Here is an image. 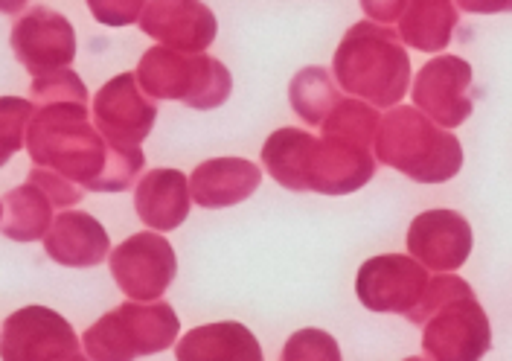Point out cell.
<instances>
[{"label": "cell", "mask_w": 512, "mask_h": 361, "mask_svg": "<svg viewBox=\"0 0 512 361\" xmlns=\"http://www.w3.org/2000/svg\"><path fill=\"white\" fill-rule=\"evenodd\" d=\"M24 146L32 166H47L94 193H126L146 166L140 146H114L91 126V99L35 105Z\"/></svg>", "instance_id": "obj_1"}, {"label": "cell", "mask_w": 512, "mask_h": 361, "mask_svg": "<svg viewBox=\"0 0 512 361\" xmlns=\"http://www.w3.org/2000/svg\"><path fill=\"white\" fill-rule=\"evenodd\" d=\"M332 73L350 97L393 108L408 94L411 59L399 33L376 21H358L338 44Z\"/></svg>", "instance_id": "obj_2"}, {"label": "cell", "mask_w": 512, "mask_h": 361, "mask_svg": "<svg viewBox=\"0 0 512 361\" xmlns=\"http://www.w3.org/2000/svg\"><path fill=\"white\" fill-rule=\"evenodd\" d=\"M376 161L419 184L451 181L463 166V146L451 132L411 105H393L376 132Z\"/></svg>", "instance_id": "obj_3"}, {"label": "cell", "mask_w": 512, "mask_h": 361, "mask_svg": "<svg viewBox=\"0 0 512 361\" xmlns=\"http://www.w3.org/2000/svg\"><path fill=\"white\" fill-rule=\"evenodd\" d=\"M181 332V321L166 300H131L105 312L85 329L82 344L94 361H131L169 350Z\"/></svg>", "instance_id": "obj_4"}, {"label": "cell", "mask_w": 512, "mask_h": 361, "mask_svg": "<svg viewBox=\"0 0 512 361\" xmlns=\"http://www.w3.org/2000/svg\"><path fill=\"white\" fill-rule=\"evenodd\" d=\"M137 82L152 99L184 102L195 111H213L233 91L230 70L204 53H181L172 47H152L137 65Z\"/></svg>", "instance_id": "obj_5"}, {"label": "cell", "mask_w": 512, "mask_h": 361, "mask_svg": "<svg viewBox=\"0 0 512 361\" xmlns=\"http://www.w3.org/2000/svg\"><path fill=\"white\" fill-rule=\"evenodd\" d=\"M117 289L131 300H160L178 274V257L158 230L134 233L108 257Z\"/></svg>", "instance_id": "obj_6"}, {"label": "cell", "mask_w": 512, "mask_h": 361, "mask_svg": "<svg viewBox=\"0 0 512 361\" xmlns=\"http://www.w3.org/2000/svg\"><path fill=\"white\" fill-rule=\"evenodd\" d=\"M422 327V350L437 361H478L492 347V327L475 295L443 303Z\"/></svg>", "instance_id": "obj_7"}, {"label": "cell", "mask_w": 512, "mask_h": 361, "mask_svg": "<svg viewBox=\"0 0 512 361\" xmlns=\"http://www.w3.org/2000/svg\"><path fill=\"white\" fill-rule=\"evenodd\" d=\"M82 338L59 312L24 306L3 321V361H79Z\"/></svg>", "instance_id": "obj_8"}, {"label": "cell", "mask_w": 512, "mask_h": 361, "mask_svg": "<svg viewBox=\"0 0 512 361\" xmlns=\"http://www.w3.org/2000/svg\"><path fill=\"white\" fill-rule=\"evenodd\" d=\"M12 50L30 76H47L76 59V30L62 12L38 3L12 27Z\"/></svg>", "instance_id": "obj_9"}, {"label": "cell", "mask_w": 512, "mask_h": 361, "mask_svg": "<svg viewBox=\"0 0 512 361\" xmlns=\"http://www.w3.org/2000/svg\"><path fill=\"white\" fill-rule=\"evenodd\" d=\"M94 126L114 146H140L158 120L155 99L143 91L137 73H120L94 94Z\"/></svg>", "instance_id": "obj_10"}, {"label": "cell", "mask_w": 512, "mask_h": 361, "mask_svg": "<svg viewBox=\"0 0 512 361\" xmlns=\"http://www.w3.org/2000/svg\"><path fill=\"white\" fill-rule=\"evenodd\" d=\"M428 268L405 254H382L358 268L355 295L370 312L408 315L425 295Z\"/></svg>", "instance_id": "obj_11"}, {"label": "cell", "mask_w": 512, "mask_h": 361, "mask_svg": "<svg viewBox=\"0 0 512 361\" xmlns=\"http://www.w3.org/2000/svg\"><path fill=\"white\" fill-rule=\"evenodd\" d=\"M472 65L460 56L431 59L414 82V105L437 126L457 129L472 117Z\"/></svg>", "instance_id": "obj_12"}, {"label": "cell", "mask_w": 512, "mask_h": 361, "mask_svg": "<svg viewBox=\"0 0 512 361\" xmlns=\"http://www.w3.org/2000/svg\"><path fill=\"white\" fill-rule=\"evenodd\" d=\"M376 175L370 146H361L344 134L323 132L309 155V193L347 196L361 190Z\"/></svg>", "instance_id": "obj_13"}, {"label": "cell", "mask_w": 512, "mask_h": 361, "mask_svg": "<svg viewBox=\"0 0 512 361\" xmlns=\"http://www.w3.org/2000/svg\"><path fill=\"white\" fill-rule=\"evenodd\" d=\"M140 30L163 47L204 53L219 33V21L204 0H149Z\"/></svg>", "instance_id": "obj_14"}, {"label": "cell", "mask_w": 512, "mask_h": 361, "mask_svg": "<svg viewBox=\"0 0 512 361\" xmlns=\"http://www.w3.org/2000/svg\"><path fill=\"white\" fill-rule=\"evenodd\" d=\"M408 254L431 271H454L472 254V228L457 210H425L408 230Z\"/></svg>", "instance_id": "obj_15"}, {"label": "cell", "mask_w": 512, "mask_h": 361, "mask_svg": "<svg viewBox=\"0 0 512 361\" xmlns=\"http://www.w3.org/2000/svg\"><path fill=\"white\" fill-rule=\"evenodd\" d=\"M44 251L64 268H94L111 257V239L91 213L64 210L44 236Z\"/></svg>", "instance_id": "obj_16"}, {"label": "cell", "mask_w": 512, "mask_h": 361, "mask_svg": "<svg viewBox=\"0 0 512 361\" xmlns=\"http://www.w3.org/2000/svg\"><path fill=\"white\" fill-rule=\"evenodd\" d=\"M262 184V169L245 158H213L192 169V201L207 210H222L242 204Z\"/></svg>", "instance_id": "obj_17"}, {"label": "cell", "mask_w": 512, "mask_h": 361, "mask_svg": "<svg viewBox=\"0 0 512 361\" xmlns=\"http://www.w3.org/2000/svg\"><path fill=\"white\" fill-rule=\"evenodd\" d=\"M192 207L190 181L178 169H152L134 190V210L143 225L169 233L187 222Z\"/></svg>", "instance_id": "obj_18"}, {"label": "cell", "mask_w": 512, "mask_h": 361, "mask_svg": "<svg viewBox=\"0 0 512 361\" xmlns=\"http://www.w3.org/2000/svg\"><path fill=\"white\" fill-rule=\"evenodd\" d=\"M178 361H262L254 332L236 321H219L190 329L175 344Z\"/></svg>", "instance_id": "obj_19"}, {"label": "cell", "mask_w": 512, "mask_h": 361, "mask_svg": "<svg viewBox=\"0 0 512 361\" xmlns=\"http://www.w3.org/2000/svg\"><path fill=\"white\" fill-rule=\"evenodd\" d=\"M315 134L303 129H277L262 146L265 172L286 190L309 193V155L315 146Z\"/></svg>", "instance_id": "obj_20"}, {"label": "cell", "mask_w": 512, "mask_h": 361, "mask_svg": "<svg viewBox=\"0 0 512 361\" xmlns=\"http://www.w3.org/2000/svg\"><path fill=\"white\" fill-rule=\"evenodd\" d=\"M399 24V38L422 53H443L457 27L454 0H408Z\"/></svg>", "instance_id": "obj_21"}, {"label": "cell", "mask_w": 512, "mask_h": 361, "mask_svg": "<svg viewBox=\"0 0 512 361\" xmlns=\"http://www.w3.org/2000/svg\"><path fill=\"white\" fill-rule=\"evenodd\" d=\"M53 201L38 187V184H21L15 190H9L3 196V219L0 230L3 236L15 239V242H38L47 236V230L53 228Z\"/></svg>", "instance_id": "obj_22"}, {"label": "cell", "mask_w": 512, "mask_h": 361, "mask_svg": "<svg viewBox=\"0 0 512 361\" xmlns=\"http://www.w3.org/2000/svg\"><path fill=\"white\" fill-rule=\"evenodd\" d=\"M288 102L306 126H323V120L341 102L335 73L318 65L297 70L288 85Z\"/></svg>", "instance_id": "obj_23"}, {"label": "cell", "mask_w": 512, "mask_h": 361, "mask_svg": "<svg viewBox=\"0 0 512 361\" xmlns=\"http://www.w3.org/2000/svg\"><path fill=\"white\" fill-rule=\"evenodd\" d=\"M382 117L376 114V108L364 99H341L332 114L323 120V132L344 134L361 146H373L376 132H379Z\"/></svg>", "instance_id": "obj_24"}, {"label": "cell", "mask_w": 512, "mask_h": 361, "mask_svg": "<svg viewBox=\"0 0 512 361\" xmlns=\"http://www.w3.org/2000/svg\"><path fill=\"white\" fill-rule=\"evenodd\" d=\"M35 114V105L27 99L3 97L0 99V137H3V155L0 164H9V158L27 143L30 120Z\"/></svg>", "instance_id": "obj_25"}, {"label": "cell", "mask_w": 512, "mask_h": 361, "mask_svg": "<svg viewBox=\"0 0 512 361\" xmlns=\"http://www.w3.org/2000/svg\"><path fill=\"white\" fill-rule=\"evenodd\" d=\"M283 361H341V347L323 329H297L283 347Z\"/></svg>", "instance_id": "obj_26"}, {"label": "cell", "mask_w": 512, "mask_h": 361, "mask_svg": "<svg viewBox=\"0 0 512 361\" xmlns=\"http://www.w3.org/2000/svg\"><path fill=\"white\" fill-rule=\"evenodd\" d=\"M463 295H475L472 286H469L466 280H460L457 274H451V271H440V277L428 280L422 300L408 312V321H411V324H425V318H428L431 312H437L443 303Z\"/></svg>", "instance_id": "obj_27"}, {"label": "cell", "mask_w": 512, "mask_h": 361, "mask_svg": "<svg viewBox=\"0 0 512 361\" xmlns=\"http://www.w3.org/2000/svg\"><path fill=\"white\" fill-rule=\"evenodd\" d=\"M30 99L35 105H44V102H62V99H91L88 97V88L85 82L70 70H56V73H47V76H35L30 88Z\"/></svg>", "instance_id": "obj_28"}, {"label": "cell", "mask_w": 512, "mask_h": 361, "mask_svg": "<svg viewBox=\"0 0 512 361\" xmlns=\"http://www.w3.org/2000/svg\"><path fill=\"white\" fill-rule=\"evenodd\" d=\"M149 0H88V9L102 27H131L140 24Z\"/></svg>", "instance_id": "obj_29"}, {"label": "cell", "mask_w": 512, "mask_h": 361, "mask_svg": "<svg viewBox=\"0 0 512 361\" xmlns=\"http://www.w3.org/2000/svg\"><path fill=\"white\" fill-rule=\"evenodd\" d=\"M30 181L32 184H38V187L50 196V201H53L56 207H73V204L82 201V187L73 184L70 178L59 175V172L47 169V166H32Z\"/></svg>", "instance_id": "obj_30"}, {"label": "cell", "mask_w": 512, "mask_h": 361, "mask_svg": "<svg viewBox=\"0 0 512 361\" xmlns=\"http://www.w3.org/2000/svg\"><path fill=\"white\" fill-rule=\"evenodd\" d=\"M405 6H408V0H361V9L376 24H393V21H399L402 12H405Z\"/></svg>", "instance_id": "obj_31"}, {"label": "cell", "mask_w": 512, "mask_h": 361, "mask_svg": "<svg viewBox=\"0 0 512 361\" xmlns=\"http://www.w3.org/2000/svg\"><path fill=\"white\" fill-rule=\"evenodd\" d=\"M460 9L475 12V15H501L512 12V0H457Z\"/></svg>", "instance_id": "obj_32"}, {"label": "cell", "mask_w": 512, "mask_h": 361, "mask_svg": "<svg viewBox=\"0 0 512 361\" xmlns=\"http://www.w3.org/2000/svg\"><path fill=\"white\" fill-rule=\"evenodd\" d=\"M24 6H27V0H0V9H3L6 15H18V12H27Z\"/></svg>", "instance_id": "obj_33"}]
</instances>
